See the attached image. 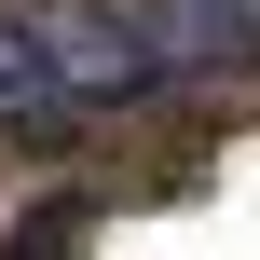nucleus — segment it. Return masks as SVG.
I'll return each instance as SVG.
<instances>
[{"instance_id": "nucleus-1", "label": "nucleus", "mask_w": 260, "mask_h": 260, "mask_svg": "<svg viewBox=\"0 0 260 260\" xmlns=\"http://www.w3.org/2000/svg\"><path fill=\"white\" fill-rule=\"evenodd\" d=\"M151 14V41H165V69L192 82V69H233V55H260V0H137Z\"/></svg>"}]
</instances>
